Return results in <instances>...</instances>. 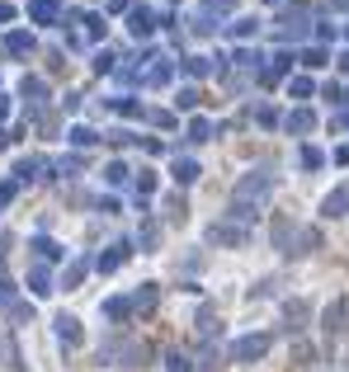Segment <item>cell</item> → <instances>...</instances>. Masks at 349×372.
Instances as JSON below:
<instances>
[{"label": "cell", "instance_id": "cell-1", "mask_svg": "<svg viewBox=\"0 0 349 372\" xmlns=\"http://www.w3.org/2000/svg\"><path fill=\"white\" fill-rule=\"evenodd\" d=\"M274 193V170H250V175H241L236 179V188H232V222H255L260 217V208H265V198Z\"/></svg>", "mask_w": 349, "mask_h": 372}, {"label": "cell", "instance_id": "cell-2", "mask_svg": "<svg viewBox=\"0 0 349 372\" xmlns=\"http://www.w3.org/2000/svg\"><path fill=\"white\" fill-rule=\"evenodd\" d=\"M269 344H274V335H241V340H232V363H260L269 353Z\"/></svg>", "mask_w": 349, "mask_h": 372}, {"label": "cell", "instance_id": "cell-3", "mask_svg": "<svg viewBox=\"0 0 349 372\" xmlns=\"http://www.w3.org/2000/svg\"><path fill=\"white\" fill-rule=\"evenodd\" d=\"M170 80H175V61L156 52L151 61H147V71H142V85H151V90H165Z\"/></svg>", "mask_w": 349, "mask_h": 372}, {"label": "cell", "instance_id": "cell-4", "mask_svg": "<svg viewBox=\"0 0 349 372\" xmlns=\"http://www.w3.org/2000/svg\"><path fill=\"white\" fill-rule=\"evenodd\" d=\"M128 33H133V38H151V33H156V10H151V5H133V10H128Z\"/></svg>", "mask_w": 349, "mask_h": 372}, {"label": "cell", "instance_id": "cell-5", "mask_svg": "<svg viewBox=\"0 0 349 372\" xmlns=\"http://www.w3.org/2000/svg\"><path fill=\"white\" fill-rule=\"evenodd\" d=\"M293 61H297L293 52H274L269 57V66H260V80H265V85H283L288 71H293Z\"/></svg>", "mask_w": 349, "mask_h": 372}, {"label": "cell", "instance_id": "cell-6", "mask_svg": "<svg viewBox=\"0 0 349 372\" xmlns=\"http://www.w3.org/2000/svg\"><path fill=\"white\" fill-rule=\"evenodd\" d=\"M307 320H312V306H307V302H283V330H288V335H302V330H307Z\"/></svg>", "mask_w": 349, "mask_h": 372}, {"label": "cell", "instance_id": "cell-7", "mask_svg": "<svg viewBox=\"0 0 349 372\" xmlns=\"http://www.w3.org/2000/svg\"><path fill=\"white\" fill-rule=\"evenodd\" d=\"M128 255H133V245H128V240H118V245H109L104 255L95 260V268H100V273H118V268L128 264Z\"/></svg>", "mask_w": 349, "mask_h": 372}, {"label": "cell", "instance_id": "cell-8", "mask_svg": "<svg viewBox=\"0 0 349 372\" xmlns=\"http://www.w3.org/2000/svg\"><path fill=\"white\" fill-rule=\"evenodd\" d=\"M345 316H349V302H345V297H335V302H330V306L321 311L326 335H340V330H345Z\"/></svg>", "mask_w": 349, "mask_h": 372}, {"label": "cell", "instance_id": "cell-9", "mask_svg": "<svg viewBox=\"0 0 349 372\" xmlns=\"http://www.w3.org/2000/svg\"><path fill=\"white\" fill-rule=\"evenodd\" d=\"M345 213H349V184H340L321 198V217H345Z\"/></svg>", "mask_w": 349, "mask_h": 372}, {"label": "cell", "instance_id": "cell-10", "mask_svg": "<svg viewBox=\"0 0 349 372\" xmlns=\"http://www.w3.org/2000/svg\"><path fill=\"white\" fill-rule=\"evenodd\" d=\"M33 48H38V38H33L28 28H15V33H5V52H10V57H28Z\"/></svg>", "mask_w": 349, "mask_h": 372}, {"label": "cell", "instance_id": "cell-11", "mask_svg": "<svg viewBox=\"0 0 349 372\" xmlns=\"http://www.w3.org/2000/svg\"><path fill=\"white\" fill-rule=\"evenodd\" d=\"M128 302H133L137 316H147V311H156V302H161V288H156V283H142V288H137Z\"/></svg>", "mask_w": 349, "mask_h": 372}, {"label": "cell", "instance_id": "cell-12", "mask_svg": "<svg viewBox=\"0 0 349 372\" xmlns=\"http://www.w3.org/2000/svg\"><path fill=\"white\" fill-rule=\"evenodd\" d=\"M170 175H175V184H180V188H189L194 179H198V175H203V170H198V160L175 156V160H170Z\"/></svg>", "mask_w": 349, "mask_h": 372}, {"label": "cell", "instance_id": "cell-13", "mask_svg": "<svg viewBox=\"0 0 349 372\" xmlns=\"http://www.w3.org/2000/svg\"><path fill=\"white\" fill-rule=\"evenodd\" d=\"M28 250L38 255V264H57V260H62V245H57L53 236H33L28 240Z\"/></svg>", "mask_w": 349, "mask_h": 372}, {"label": "cell", "instance_id": "cell-14", "mask_svg": "<svg viewBox=\"0 0 349 372\" xmlns=\"http://www.w3.org/2000/svg\"><path fill=\"white\" fill-rule=\"evenodd\" d=\"M28 19L33 24H57L62 10H57V0H28Z\"/></svg>", "mask_w": 349, "mask_h": 372}, {"label": "cell", "instance_id": "cell-15", "mask_svg": "<svg viewBox=\"0 0 349 372\" xmlns=\"http://www.w3.org/2000/svg\"><path fill=\"white\" fill-rule=\"evenodd\" d=\"M274 33L279 38H302V33H312V24L302 14H283V19H274Z\"/></svg>", "mask_w": 349, "mask_h": 372}, {"label": "cell", "instance_id": "cell-16", "mask_svg": "<svg viewBox=\"0 0 349 372\" xmlns=\"http://www.w3.org/2000/svg\"><path fill=\"white\" fill-rule=\"evenodd\" d=\"M53 325H57V340H62V344H71V349L81 344V320H76V316H66V311H62Z\"/></svg>", "mask_w": 349, "mask_h": 372}, {"label": "cell", "instance_id": "cell-17", "mask_svg": "<svg viewBox=\"0 0 349 372\" xmlns=\"http://www.w3.org/2000/svg\"><path fill=\"white\" fill-rule=\"evenodd\" d=\"M28 293H33V297L57 293V288H53V273H48V264H33V268H28Z\"/></svg>", "mask_w": 349, "mask_h": 372}, {"label": "cell", "instance_id": "cell-18", "mask_svg": "<svg viewBox=\"0 0 349 372\" xmlns=\"http://www.w3.org/2000/svg\"><path fill=\"white\" fill-rule=\"evenodd\" d=\"M38 170H53L43 156H24L19 165H15V184H28V179H38Z\"/></svg>", "mask_w": 349, "mask_h": 372}, {"label": "cell", "instance_id": "cell-19", "mask_svg": "<svg viewBox=\"0 0 349 372\" xmlns=\"http://www.w3.org/2000/svg\"><path fill=\"white\" fill-rule=\"evenodd\" d=\"M283 128H288V133H312V128H317V113H312V108H293V113H288V118H283Z\"/></svg>", "mask_w": 349, "mask_h": 372}, {"label": "cell", "instance_id": "cell-20", "mask_svg": "<svg viewBox=\"0 0 349 372\" xmlns=\"http://www.w3.org/2000/svg\"><path fill=\"white\" fill-rule=\"evenodd\" d=\"M90 268H95V260H71V264H66V273H62V288H81Z\"/></svg>", "mask_w": 349, "mask_h": 372}, {"label": "cell", "instance_id": "cell-21", "mask_svg": "<svg viewBox=\"0 0 349 372\" xmlns=\"http://www.w3.org/2000/svg\"><path fill=\"white\" fill-rule=\"evenodd\" d=\"M76 24H85V43H104V33H109L104 14H81Z\"/></svg>", "mask_w": 349, "mask_h": 372}, {"label": "cell", "instance_id": "cell-22", "mask_svg": "<svg viewBox=\"0 0 349 372\" xmlns=\"http://www.w3.org/2000/svg\"><path fill=\"white\" fill-rule=\"evenodd\" d=\"M297 165H302V170H321L326 151H321V146H312V141H302V146H297Z\"/></svg>", "mask_w": 349, "mask_h": 372}, {"label": "cell", "instance_id": "cell-23", "mask_svg": "<svg viewBox=\"0 0 349 372\" xmlns=\"http://www.w3.org/2000/svg\"><path fill=\"white\" fill-rule=\"evenodd\" d=\"M137 245H142V250H156V245H161V222H156V217H147V222H142Z\"/></svg>", "mask_w": 349, "mask_h": 372}, {"label": "cell", "instance_id": "cell-24", "mask_svg": "<svg viewBox=\"0 0 349 372\" xmlns=\"http://www.w3.org/2000/svg\"><path fill=\"white\" fill-rule=\"evenodd\" d=\"M128 179H133V170H128L123 160H109V165H104V184L123 188V184H128Z\"/></svg>", "mask_w": 349, "mask_h": 372}, {"label": "cell", "instance_id": "cell-25", "mask_svg": "<svg viewBox=\"0 0 349 372\" xmlns=\"http://www.w3.org/2000/svg\"><path fill=\"white\" fill-rule=\"evenodd\" d=\"M208 236H213L217 245H245V226H213Z\"/></svg>", "mask_w": 349, "mask_h": 372}, {"label": "cell", "instance_id": "cell-26", "mask_svg": "<svg viewBox=\"0 0 349 372\" xmlns=\"http://www.w3.org/2000/svg\"><path fill=\"white\" fill-rule=\"evenodd\" d=\"M217 66H213V57H189L185 61V76H194V80H208Z\"/></svg>", "mask_w": 349, "mask_h": 372}, {"label": "cell", "instance_id": "cell-27", "mask_svg": "<svg viewBox=\"0 0 349 372\" xmlns=\"http://www.w3.org/2000/svg\"><path fill=\"white\" fill-rule=\"evenodd\" d=\"M66 141H71V146H95V141H100V133H95V128H85V123H76V128H71V133H66Z\"/></svg>", "mask_w": 349, "mask_h": 372}, {"label": "cell", "instance_id": "cell-28", "mask_svg": "<svg viewBox=\"0 0 349 372\" xmlns=\"http://www.w3.org/2000/svg\"><path fill=\"white\" fill-rule=\"evenodd\" d=\"M104 316L109 320H128V316H133V302H128V297H109V302H104Z\"/></svg>", "mask_w": 349, "mask_h": 372}, {"label": "cell", "instance_id": "cell-29", "mask_svg": "<svg viewBox=\"0 0 349 372\" xmlns=\"http://www.w3.org/2000/svg\"><path fill=\"white\" fill-rule=\"evenodd\" d=\"M260 33V19L255 14H241V19H232V38H255Z\"/></svg>", "mask_w": 349, "mask_h": 372}, {"label": "cell", "instance_id": "cell-30", "mask_svg": "<svg viewBox=\"0 0 349 372\" xmlns=\"http://www.w3.org/2000/svg\"><path fill=\"white\" fill-rule=\"evenodd\" d=\"M288 95H293V99H312V95H317V80H312V76L288 80Z\"/></svg>", "mask_w": 349, "mask_h": 372}, {"label": "cell", "instance_id": "cell-31", "mask_svg": "<svg viewBox=\"0 0 349 372\" xmlns=\"http://www.w3.org/2000/svg\"><path fill=\"white\" fill-rule=\"evenodd\" d=\"M133 188H137V198L147 203V198L156 193V175H151V170H142V175H137V179H133Z\"/></svg>", "mask_w": 349, "mask_h": 372}, {"label": "cell", "instance_id": "cell-32", "mask_svg": "<svg viewBox=\"0 0 349 372\" xmlns=\"http://www.w3.org/2000/svg\"><path fill=\"white\" fill-rule=\"evenodd\" d=\"M19 95H24V99H33V104H38V99L48 95V85H43V80H38V76H24V85H19Z\"/></svg>", "mask_w": 349, "mask_h": 372}, {"label": "cell", "instance_id": "cell-33", "mask_svg": "<svg viewBox=\"0 0 349 372\" xmlns=\"http://www.w3.org/2000/svg\"><path fill=\"white\" fill-rule=\"evenodd\" d=\"M109 71H118V57L109 52V48H100L95 52V76H109Z\"/></svg>", "mask_w": 349, "mask_h": 372}, {"label": "cell", "instance_id": "cell-34", "mask_svg": "<svg viewBox=\"0 0 349 372\" xmlns=\"http://www.w3.org/2000/svg\"><path fill=\"white\" fill-rule=\"evenodd\" d=\"M213 137V123L208 118H189V141H208Z\"/></svg>", "mask_w": 349, "mask_h": 372}, {"label": "cell", "instance_id": "cell-35", "mask_svg": "<svg viewBox=\"0 0 349 372\" xmlns=\"http://www.w3.org/2000/svg\"><path fill=\"white\" fill-rule=\"evenodd\" d=\"M326 61H330V57H326V48H307V52H302V66H307V71H321Z\"/></svg>", "mask_w": 349, "mask_h": 372}, {"label": "cell", "instance_id": "cell-36", "mask_svg": "<svg viewBox=\"0 0 349 372\" xmlns=\"http://www.w3.org/2000/svg\"><path fill=\"white\" fill-rule=\"evenodd\" d=\"M109 108H113V113H123V118H137V113H142V104L128 99V95H123V99H109Z\"/></svg>", "mask_w": 349, "mask_h": 372}, {"label": "cell", "instance_id": "cell-37", "mask_svg": "<svg viewBox=\"0 0 349 372\" xmlns=\"http://www.w3.org/2000/svg\"><path fill=\"white\" fill-rule=\"evenodd\" d=\"M175 108H198V90H194V85H185V90H180V95H175Z\"/></svg>", "mask_w": 349, "mask_h": 372}, {"label": "cell", "instance_id": "cell-38", "mask_svg": "<svg viewBox=\"0 0 349 372\" xmlns=\"http://www.w3.org/2000/svg\"><path fill=\"white\" fill-rule=\"evenodd\" d=\"M194 330H198L203 340H213V335H217V316H213V311H203V316H198V325H194Z\"/></svg>", "mask_w": 349, "mask_h": 372}, {"label": "cell", "instance_id": "cell-39", "mask_svg": "<svg viewBox=\"0 0 349 372\" xmlns=\"http://www.w3.org/2000/svg\"><path fill=\"white\" fill-rule=\"evenodd\" d=\"M53 170H62V175H76V170H85V156H62Z\"/></svg>", "mask_w": 349, "mask_h": 372}, {"label": "cell", "instance_id": "cell-40", "mask_svg": "<svg viewBox=\"0 0 349 372\" xmlns=\"http://www.w3.org/2000/svg\"><path fill=\"white\" fill-rule=\"evenodd\" d=\"M232 61H236L241 71H250V66H260V57L250 52V48H236V57H232Z\"/></svg>", "mask_w": 349, "mask_h": 372}, {"label": "cell", "instance_id": "cell-41", "mask_svg": "<svg viewBox=\"0 0 349 372\" xmlns=\"http://www.w3.org/2000/svg\"><path fill=\"white\" fill-rule=\"evenodd\" d=\"M232 5H236V0H203V14H227V10H232Z\"/></svg>", "mask_w": 349, "mask_h": 372}, {"label": "cell", "instance_id": "cell-42", "mask_svg": "<svg viewBox=\"0 0 349 372\" xmlns=\"http://www.w3.org/2000/svg\"><path fill=\"white\" fill-rule=\"evenodd\" d=\"M165 372H189V358L185 353H170V358H165Z\"/></svg>", "mask_w": 349, "mask_h": 372}, {"label": "cell", "instance_id": "cell-43", "mask_svg": "<svg viewBox=\"0 0 349 372\" xmlns=\"http://www.w3.org/2000/svg\"><path fill=\"white\" fill-rule=\"evenodd\" d=\"M15 193H19V184H15V179H0V208H5Z\"/></svg>", "mask_w": 349, "mask_h": 372}, {"label": "cell", "instance_id": "cell-44", "mask_svg": "<svg viewBox=\"0 0 349 372\" xmlns=\"http://www.w3.org/2000/svg\"><path fill=\"white\" fill-rule=\"evenodd\" d=\"M255 118H260V128H279V113H274V108H260Z\"/></svg>", "mask_w": 349, "mask_h": 372}, {"label": "cell", "instance_id": "cell-45", "mask_svg": "<svg viewBox=\"0 0 349 372\" xmlns=\"http://www.w3.org/2000/svg\"><path fill=\"white\" fill-rule=\"evenodd\" d=\"M151 123H156V128H175V113H161V108H156V113H151Z\"/></svg>", "mask_w": 349, "mask_h": 372}, {"label": "cell", "instance_id": "cell-46", "mask_svg": "<svg viewBox=\"0 0 349 372\" xmlns=\"http://www.w3.org/2000/svg\"><path fill=\"white\" fill-rule=\"evenodd\" d=\"M0 24H15V5L10 0H0Z\"/></svg>", "mask_w": 349, "mask_h": 372}, {"label": "cell", "instance_id": "cell-47", "mask_svg": "<svg viewBox=\"0 0 349 372\" xmlns=\"http://www.w3.org/2000/svg\"><path fill=\"white\" fill-rule=\"evenodd\" d=\"M335 38V24H317V43H330Z\"/></svg>", "mask_w": 349, "mask_h": 372}, {"label": "cell", "instance_id": "cell-48", "mask_svg": "<svg viewBox=\"0 0 349 372\" xmlns=\"http://www.w3.org/2000/svg\"><path fill=\"white\" fill-rule=\"evenodd\" d=\"M10 108H15V104H10V95H0V123L10 118Z\"/></svg>", "mask_w": 349, "mask_h": 372}, {"label": "cell", "instance_id": "cell-49", "mask_svg": "<svg viewBox=\"0 0 349 372\" xmlns=\"http://www.w3.org/2000/svg\"><path fill=\"white\" fill-rule=\"evenodd\" d=\"M109 10L118 14V10H133V0H109Z\"/></svg>", "mask_w": 349, "mask_h": 372}, {"label": "cell", "instance_id": "cell-50", "mask_svg": "<svg viewBox=\"0 0 349 372\" xmlns=\"http://www.w3.org/2000/svg\"><path fill=\"white\" fill-rule=\"evenodd\" d=\"M10 141H15V133H5V128H0V151H5Z\"/></svg>", "mask_w": 349, "mask_h": 372}, {"label": "cell", "instance_id": "cell-51", "mask_svg": "<svg viewBox=\"0 0 349 372\" xmlns=\"http://www.w3.org/2000/svg\"><path fill=\"white\" fill-rule=\"evenodd\" d=\"M335 160H340V165H349V146H340V151H335Z\"/></svg>", "mask_w": 349, "mask_h": 372}, {"label": "cell", "instance_id": "cell-52", "mask_svg": "<svg viewBox=\"0 0 349 372\" xmlns=\"http://www.w3.org/2000/svg\"><path fill=\"white\" fill-rule=\"evenodd\" d=\"M340 66H345V71H349V48H345V57H340Z\"/></svg>", "mask_w": 349, "mask_h": 372}, {"label": "cell", "instance_id": "cell-53", "mask_svg": "<svg viewBox=\"0 0 349 372\" xmlns=\"http://www.w3.org/2000/svg\"><path fill=\"white\" fill-rule=\"evenodd\" d=\"M340 123H345V128H349V108H345V113H340Z\"/></svg>", "mask_w": 349, "mask_h": 372}, {"label": "cell", "instance_id": "cell-54", "mask_svg": "<svg viewBox=\"0 0 349 372\" xmlns=\"http://www.w3.org/2000/svg\"><path fill=\"white\" fill-rule=\"evenodd\" d=\"M345 38H349V19H345Z\"/></svg>", "mask_w": 349, "mask_h": 372}, {"label": "cell", "instance_id": "cell-55", "mask_svg": "<svg viewBox=\"0 0 349 372\" xmlns=\"http://www.w3.org/2000/svg\"><path fill=\"white\" fill-rule=\"evenodd\" d=\"M269 5H283V0H269Z\"/></svg>", "mask_w": 349, "mask_h": 372}, {"label": "cell", "instance_id": "cell-56", "mask_svg": "<svg viewBox=\"0 0 349 372\" xmlns=\"http://www.w3.org/2000/svg\"><path fill=\"white\" fill-rule=\"evenodd\" d=\"M57 5H62V0H57Z\"/></svg>", "mask_w": 349, "mask_h": 372}]
</instances>
